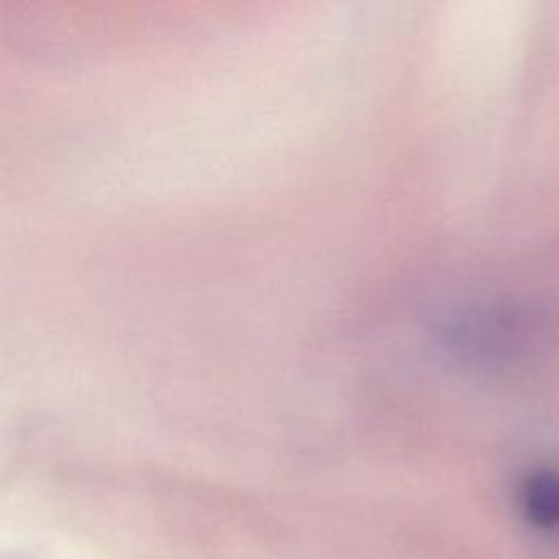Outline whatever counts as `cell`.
I'll return each mask as SVG.
<instances>
[{"label":"cell","mask_w":559,"mask_h":559,"mask_svg":"<svg viewBox=\"0 0 559 559\" xmlns=\"http://www.w3.org/2000/svg\"><path fill=\"white\" fill-rule=\"evenodd\" d=\"M531 518L550 531H559V474H542L526 487Z\"/></svg>","instance_id":"cell-1"}]
</instances>
